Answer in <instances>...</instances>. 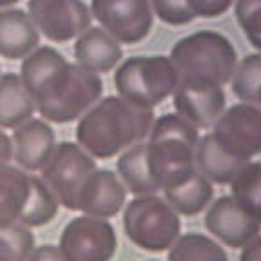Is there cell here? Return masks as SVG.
Listing matches in <instances>:
<instances>
[{"label": "cell", "instance_id": "34", "mask_svg": "<svg viewBox=\"0 0 261 261\" xmlns=\"http://www.w3.org/2000/svg\"><path fill=\"white\" fill-rule=\"evenodd\" d=\"M0 261H8V259H6V257H4V256H0Z\"/></svg>", "mask_w": 261, "mask_h": 261}, {"label": "cell", "instance_id": "4", "mask_svg": "<svg viewBox=\"0 0 261 261\" xmlns=\"http://www.w3.org/2000/svg\"><path fill=\"white\" fill-rule=\"evenodd\" d=\"M58 208L40 176L11 163L0 165V227H45L57 218Z\"/></svg>", "mask_w": 261, "mask_h": 261}, {"label": "cell", "instance_id": "3", "mask_svg": "<svg viewBox=\"0 0 261 261\" xmlns=\"http://www.w3.org/2000/svg\"><path fill=\"white\" fill-rule=\"evenodd\" d=\"M198 138V129L176 113L154 118L143 143L149 172L158 191L184 181L196 171L194 147Z\"/></svg>", "mask_w": 261, "mask_h": 261}, {"label": "cell", "instance_id": "12", "mask_svg": "<svg viewBox=\"0 0 261 261\" xmlns=\"http://www.w3.org/2000/svg\"><path fill=\"white\" fill-rule=\"evenodd\" d=\"M212 138L228 154L252 162L261 152V111L250 103H236L212 123Z\"/></svg>", "mask_w": 261, "mask_h": 261}, {"label": "cell", "instance_id": "23", "mask_svg": "<svg viewBox=\"0 0 261 261\" xmlns=\"http://www.w3.org/2000/svg\"><path fill=\"white\" fill-rule=\"evenodd\" d=\"M167 261H228V257L223 247L212 238L187 232L172 243Z\"/></svg>", "mask_w": 261, "mask_h": 261}, {"label": "cell", "instance_id": "11", "mask_svg": "<svg viewBox=\"0 0 261 261\" xmlns=\"http://www.w3.org/2000/svg\"><path fill=\"white\" fill-rule=\"evenodd\" d=\"M33 25L47 40L65 44L91 28V9L82 0H28Z\"/></svg>", "mask_w": 261, "mask_h": 261}, {"label": "cell", "instance_id": "32", "mask_svg": "<svg viewBox=\"0 0 261 261\" xmlns=\"http://www.w3.org/2000/svg\"><path fill=\"white\" fill-rule=\"evenodd\" d=\"M13 160V147L11 138L6 135L4 130H0V165L9 163Z\"/></svg>", "mask_w": 261, "mask_h": 261}, {"label": "cell", "instance_id": "27", "mask_svg": "<svg viewBox=\"0 0 261 261\" xmlns=\"http://www.w3.org/2000/svg\"><path fill=\"white\" fill-rule=\"evenodd\" d=\"M234 13L240 28L254 49L261 47V0H234Z\"/></svg>", "mask_w": 261, "mask_h": 261}, {"label": "cell", "instance_id": "9", "mask_svg": "<svg viewBox=\"0 0 261 261\" xmlns=\"http://www.w3.org/2000/svg\"><path fill=\"white\" fill-rule=\"evenodd\" d=\"M58 250L65 261H111L118 250V238L107 220L84 214L64 227Z\"/></svg>", "mask_w": 261, "mask_h": 261}, {"label": "cell", "instance_id": "20", "mask_svg": "<svg viewBox=\"0 0 261 261\" xmlns=\"http://www.w3.org/2000/svg\"><path fill=\"white\" fill-rule=\"evenodd\" d=\"M162 192L163 200L171 205V208L178 216L179 214L181 216H198L211 205L214 187L207 178L194 171L184 181H179Z\"/></svg>", "mask_w": 261, "mask_h": 261}, {"label": "cell", "instance_id": "2", "mask_svg": "<svg viewBox=\"0 0 261 261\" xmlns=\"http://www.w3.org/2000/svg\"><path fill=\"white\" fill-rule=\"evenodd\" d=\"M154 122V111L136 107L120 96L100 98L76 125V143L94 160L122 154L143 142Z\"/></svg>", "mask_w": 261, "mask_h": 261}, {"label": "cell", "instance_id": "15", "mask_svg": "<svg viewBox=\"0 0 261 261\" xmlns=\"http://www.w3.org/2000/svg\"><path fill=\"white\" fill-rule=\"evenodd\" d=\"M13 160L25 172H40L57 147V136L47 122L31 118L13 129Z\"/></svg>", "mask_w": 261, "mask_h": 261}, {"label": "cell", "instance_id": "13", "mask_svg": "<svg viewBox=\"0 0 261 261\" xmlns=\"http://www.w3.org/2000/svg\"><path fill=\"white\" fill-rule=\"evenodd\" d=\"M225 91L221 86L198 78H179L172 93L176 114L196 129H207L225 111Z\"/></svg>", "mask_w": 261, "mask_h": 261}, {"label": "cell", "instance_id": "7", "mask_svg": "<svg viewBox=\"0 0 261 261\" xmlns=\"http://www.w3.org/2000/svg\"><path fill=\"white\" fill-rule=\"evenodd\" d=\"M123 230L138 249L163 252L181 236V221L160 196H136L123 208Z\"/></svg>", "mask_w": 261, "mask_h": 261}, {"label": "cell", "instance_id": "24", "mask_svg": "<svg viewBox=\"0 0 261 261\" xmlns=\"http://www.w3.org/2000/svg\"><path fill=\"white\" fill-rule=\"evenodd\" d=\"M232 86V93L241 100V103L259 107L261 89V55L250 53L238 62L236 71L228 82Z\"/></svg>", "mask_w": 261, "mask_h": 261}, {"label": "cell", "instance_id": "17", "mask_svg": "<svg viewBox=\"0 0 261 261\" xmlns=\"http://www.w3.org/2000/svg\"><path fill=\"white\" fill-rule=\"evenodd\" d=\"M122 57V45L102 28H89L76 38L74 44L76 65L98 76L113 71Z\"/></svg>", "mask_w": 261, "mask_h": 261}, {"label": "cell", "instance_id": "30", "mask_svg": "<svg viewBox=\"0 0 261 261\" xmlns=\"http://www.w3.org/2000/svg\"><path fill=\"white\" fill-rule=\"evenodd\" d=\"M28 261H65L57 245L45 243L42 247H35Z\"/></svg>", "mask_w": 261, "mask_h": 261}, {"label": "cell", "instance_id": "19", "mask_svg": "<svg viewBox=\"0 0 261 261\" xmlns=\"http://www.w3.org/2000/svg\"><path fill=\"white\" fill-rule=\"evenodd\" d=\"M249 162L228 154L220 143L212 138L211 133L198 138L194 147V165L196 171L207 178L212 185H228L234 176Z\"/></svg>", "mask_w": 261, "mask_h": 261}, {"label": "cell", "instance_id": "1", "mask_svg": "<svg viewBox=\"0 0 261 261\" xmlns=\"http://www.w3.org/2000/svg\"><path fill=\"white\" fill-rule=\"evenodd\" d=\"M20 80L44 122L80 120L103 94L102 78L82 69L55 47H37L22 60Z\"/></svg>", "mask_w": 261, "mask_h": 261}, {"label": "cell", "instance_id": "6", "mask_svg": "<svg viewBox=\"0 0 261 261\" xmlns=\"http://www.w3.org/2000/svg\"><path fill=\"white\" fill-rule=\"evenodd\" d=\"M114 87L125 102L143 109H154L172 96L179 76L169 57H130L116 67Z\"/></svg>", "mask_w": 261, "mask_h": 261}, {"label": "cell", "instance_id": "10", "mask_svg": "<svg viewBox=\"0 0 261 261\" xmlns=\"http://www.w3.org/2000/svg\"><path fill=\"white\" fill-rule=\"evenodd\" d=\"M91 16L118 44L135 45L152 29L151 0H91Z\"/></svg>", "mask_w": 261, "mask_h": 261}, {"label": "cell", "instance_id": "5", "mask_svg": "<svg viewBox=\"0 0 261 261\" xmlns=\"http://www.w3.org/2000/svg\"><path fill=\"white\" fill-rule=\"evenodd\" d=\"M169 60L179 78H198L227 86L238 65L232 42L218 31H196L179 38Z\"/></svg>", "mask_w": 261, "mask_h": 261}, {"label": "cell", "instance_id": "33", "mask_svg": "<svg viewBox=\"0 0 261 261\" xmlns=\"http://www.w3.org/2000/svg\"><path fill=\"white\" fill-rule=\"evenodd\" d=\"M20 0H0V11L2 9H9V8H13L15 4H18Z\"/></svg>", "mask_w": 261, "mask_h": 261}, {"label": "cell", "instance_id": "14", "mask_svg": "<svg viewBox=\"0 0 261 261\" xmlns=\"http://www.w3.org/2000/svg\"><path fill=\"white\" fill-rule=\"evenodd\" d=\"M261 218L243 208L232 196L212 201L205 214V228L230 249H243L259 238Z\"/></svg>", "mask_w": 261, "mask_h": 261}, {"label": "cell", "instance_id": "21", "mask_svg": "<svg viewBox=\"0 0 261 261\" xmlns=\"http://www.w3.org/2000/svg\"><path fill=\"white\" fill-rule=\"evenodd\" d=\"M35 114L31 96L20 76L15 73L0 74V129H16Z\"/></svg>", "mask_w": 261, "mask_h": 261}, {"label": "cell", "instance_id": "28", "mask_svg": "<svg viewBox=\"0 0 261 261\" xmlns=\"http://www.w3.org/2000/svg\"><path fill=\"white\" fill-rule=\"evenodd\" d=\"M151 9L167 25H187L194 20L185 0H151Z\"/></svg>", "mask_w": 261, "mask_h": 261}, {"label": "cell", "instance_id": "29", "mask_svg": "<svg viewBox=\"0 0 261 261\" xmlns=\"http://www.w3.org/2000/svg\"><path fill=\"white\" fill-rule=\"evenodd\" d=\"M194 18H218L232 8L234 0H185Z\"/></svg>", "mask_w": 261, "mask_h": 261}, {"label": "cell", "instance_id": "26", "mask_svg": "<svg viewBox=\"0 0 261 261\" xmlns=\"http://www.w3.org/2000/svg\"><path fill=\"white\" fill-rule=\"evenodd\" d=\"M35 250V234L22 225L0 227V256L8 261H28Z\"/></svg>", "mask_w": 261, "mask_h": 261}, {"label": "cell", "instance_id": "31", "mask_svg": "<svg viewBox=\"0 0 261 261\" xmlns=\"http://www.w3.org/2000/svg\"><path fill=\"white\" fill-rule=\"evenodd\" d=\"M240 261H261V240L256 238L247 247L241 249Z\"/></svg>", "mask_w": 261, "mask_h": 261}, {"label": "cell", "instance_id": "8", "mask_svg": "<svg viewBox=\"0 0 261 261\" xmlns=\"http://www.w3.org/2000/svg\"><path fill=\"white\" fill-rule=\"evenodd\" d=\"M96 160L91 158L78 143L60 142L40 171V179L51 191L60 207L78 211V201L89 176L96 171Z\"/></svg>", "mask_w": 261, "mask_h": 261}, {"label": "cell", "instance_id": "22", "mask_svg": "<svg viewBox=\"0 0 261 261\" xmlns=\"http://www.w3.org/2000/svg\"><path fill=\"white\" fill-rule=\"evenodd\" d=\"M116 172L125 191L133 192L135 196H149L158 192L151 178V172H149L143 142L135 143L122 152V156L116 162Z\"/></svg>", "mask_w": 261, "mask_h": 261}, {"label": "cell", "instance_id": "16", "mask_svg": "<svg viewBox=\"0 0 261 261\" xmlns=\"http://www.w3.org/2000/svg\"><path fill=\"white\" fill-rule=\"evenodd\" d=\"M127 203V191L118 174L111 169H96L89 176L78 201V211L86 216L109 218L116 216Z\"/></svg>", "mask_w": 261, "mask_h": 261}, {"label": "cell", "instance_id": "25", "mask_svg": "<svg viewBox=\"0 0 261 261\" xmlns=\"http://www.w3.org/2000/svg\"><path fill=\"white\" fill-rule=\"evenodd\" d=\"M228 185L234 200L254 216L261 218V163L257 160L249 162Z\"/></svg>", "mask_w": 261, "mask_h": 261}, {"label": "cell", "instance_id": "18", "mask_svg": "<svg viewBox=\"0 0 261 261\" xmlns=\"http://www.w3.org/2000/svg\"><path fill=\"white\" fill-rule=\"evenodd\" d=\"M40 44V33L24 9L9 8L0 11V57L24 60Z\"/></svg>", "mask_w": 261, "mask_h": 261}]
</instances>
